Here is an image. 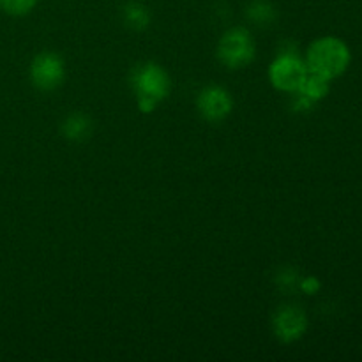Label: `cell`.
I'll return each mask as SVG.
<instances>
[{"label":"cell","instance_id":"cell-9","mask_svg":"<svg viewBox=\"0 0 362 362\" xmlns=\"http://www.w3.org/2000/svg\"><path fill=\"white\" fill-rule=\"evenodd\" d=\"M124 21L127 27L134 28V30H141V28L148 27L151 23V13L147 7L140 2H129L124 7Z\"/></svg>","mask_w":362,"mask_h":362},{"label":"cell","instance_id":"cell-6","mask_svg":"<svg viewBox=\"0 0 362 362\" xmlns=\"http://www.w3.org/2000/svg\"><path fill=\"white\" fill-rule=\"evenodd\" d=\"M232 95L223 87L212 85V87L204 88L198 95V110H200L202 117L211 122H219V120L226 119L228 113L232 112Z\"/></svg>","mask_w":362,"mask_h":362},{"label":"cell","instance_id":"cell-8","mask_svg":"<svg viewBox=\"0 0 362 362\" xmlns=\"http://www.w3.org/2000/svg\"><path fill=\"white\" fill-rule=\"evenodd\" d=\"M329 90H331V80L308 69L306 76H304L303 83H300L299 90L297 92H299L300 95H304V98L310 99V101L317 103L320 101V99H324L325 95L329 94Z\"/></svg>","mask_w":362,"mask_h":362},{"label":"cell","instance_id":"cell-12","mask_svg":"<svg viewBox=\"0 0 362 362\" xmlns=\"http://www.w3.org/2000/svg\"><path fill=\"white\" fill-rule=\"evenodd\" d=\"M247 14H250L251 20H255L260 25L269 23V21L274 18V11H272V7L269 6L267 2H264V0H258V2L251 4L250 9H247Z\"/></svg>","mask_w":362,"mask_h":362},{"label":"cell","instance_id":"cell-11","mask_svg":"<svg viewBox=\"0 0 362 362\" xmlns=\"http://www.w3.org/2000/svg\"><path fill=\"white\" fill-rule=\"evenodd\" d=\"M37 0H0V9L11 16H23L35 7Z\"/></svg>","mask_w":362,"mask_h":362},{"label":"cell","instance_id":"cell-4","mask_svg":"<svg viewBox=\"0 0 362 362\" xmlns=\"http://www.w3.org/2000/svg\"><path fill=\"white\" fill-rule=\"evenodd\" d=\"M308 73V66L304 60L293 53H281L269 67L271 83L281 92H297L304 76Z\"/></svg>","mask_w":362,"mask_h":362},{"label":"cell","instance_id":"cell-7","mask_svg":"<svg viewBox=\"0 0 362 362\" xmlns=\"http://www.w3.org/2000/svg\"><path fill=\"white\" fill-rule=\"evenodd\" d=\"M308 329V317L300 308L285 306L276 313L274 332L279 339L290 343L303 338Z\"/></svg>","mask_w":362,"mask_h":362},{"label":"cell","instance_id":"cell-2","mask_svg":"<svg viewBox=\"0 0 362 362\" xmlns=\"http://www.w3.org/2000/svg\"><path fill=\"white\" fill-rule=\"evenodd\" d=\"M133 88L138 95V108L148 113L158 103L166 99L170 92V78L158 64H145L134 71Z\"/></svg>","mask_w":362,"mask_h":362},{"label":"cell","instance_id":"cell-10","mask_svg":"<svg viewBox=\"0 0 362 362\" xmlns=\"http://www.w3.org/2000/svg\"><path fill=\"white\" fill-rule=\"evenodd\" d=\"M62 131L64 134H66V138H69V140H74V141H80L83 140V138H87L88 133H90V120H88L85 115L76 113V115H71L69 119H66V122H64L62 126Z\"/></svg>","mask_w":362,"mask_h":362},{"label":"cell","instance_id":"cell-3","mask_svg":"<svg viewBox=\"0 0 362 362\" xmlns=\"http://www.w3.org/2000/svg\"><path fill=\"white\" fill-rule=\"evenodd\" d=\"M218 57L230 69L246 67L255 59V42L246 28H232L218 45Z\"/></svg>","mask_w":362,"mask_h":362},{"label":"cell","instance_id":"cell-13","mask_svg":"<svg viewBox=\"0 0 362 362\" xmlns=\"http://www.w3.org/2000/svg\"><path fill=\"white\" fill-rule=\"evenodd\" d=\"M318 286H320V283H318L315 278H308L303 281V288L306 290L308 293H315L318 290Z\"/></svg>","mask_w":362,"mask_h":362},{"label":"cell","instance_id":"cell-5","mask_svg":"<svg viewBox=\"0 0 362 362\" xmlns=\"http://www.w3.org/2000/svg\"><path fill=\"white\" fill-rule=\"evenodd\" d=\"M66 76L62 59L55 53H39L30 66L32 83L41 90H53L59 87Z\"/></svg>","mask_w":362,"mask_h":362},{"label":"cell","instance_id":"cell-1","mask_svg":"<svg viewBox=\"0 0 362 362\" xmlns=\"http://www.w3.org/2000/svg\"><path fill=\"white\" fill-rule=\"evenodd\" d=\"M350 49L346 42L338 37H320L308 48L306 53V66L313 73L322 74V76L334 80L341 76L350 66Z\"/></svg>","mask_w":362,"mask_h":362}]
</instances>
